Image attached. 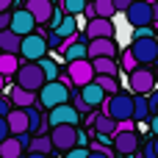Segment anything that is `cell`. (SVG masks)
Listing matches in <instances>:
<instances>
[{
	"mask_svg": "<svg viewBox=\"0 0 158 158\" xmlns=\"http://www.w3.org/2000/svg\"><path fill=\"white\" fill-rule=\"evenodd\" d=\"M36 94H39V103L44 108H53L58 103H69V81H67V75L64 78L58 75L56 81H44L36 89Z\"/></svg>",
	"mask_w": 158,
	"mask_h": 158,
	"instance_id": "1",
	"label": "cell"
},
{
	"mask_svg": "<svg viewBox=\"0 0 158 158\" xmlns=\"http://www.w3.org/2000/svg\"><path fill=\"white\" fill-rule=\"evenodd\" d=\"M47 139H50L53 150H61V153H67V150H69V147H75V144H86V139H83V133L78 131V125H69V122L50 125Z\"/></svg>",
	"mask_w": 158,
	"mask_h": 158,
	"instance_id": "2",
	"label": "cell"
},
{
	"mask_svg": "<svg viewBox=\"0 0 158 158\" xmlns=\"http://www.w3.org/2000/svg\"><path fill=\"white\" fill-rule=\"evenodd\" d=\"M103 114H108L111 119H131V114H133V94H125V92H114V94H106V100H103Z\"/></svg>",
	"mask_w": 158,
	"mask_h": 158,
	"instance_id": "3",
	"label": "cell"
},
{
	"mask_svg": "<svg viewBox=\"0 0 158 158\" xmlns=\"http://www.w3.org/2000/svg\"><path fill=\"white\" fill-rule=\"evenodd\" d=\"M47 39L39 33V31H31V33H25V36H19V56L25 58V61H39L42 56H47Z\"/></svg>",
	"mask_w": 158,
	"mask_h": 158,
	"instance_id": "4",
	"label": "cell"
},
{
	"mask_svg": "<svg viewBox=\"0 0 158 158\" xmlns=\"http://www.w3.org/2000/svg\"><path fill=\"white\" fill-rule=\"evenodd\" d=\"M131 56L136 58V64L150 67V64L158 58V42H156V36H136L133 44H131Z\"/></svg>",
	"mask_w": 158,
	"mask_h": 158,
	"instance_id": "5",
	"label": "cell"
},
{
	"mask_svg": "<svg viewBox=\"0 0 158 158\" xmlns=\"http://www.w3.org/2000/svg\"><path fill=\"white\" fill-rule=\"evenodd\" d=\"M125 17H128V22L133 28L136 25H150L156 19V3H150V0H131L128 8H125Z\"/></svg>",
	"mask_w": 158,
	"mask_h": 158,
	"instance_id": "6",
	"label": "cell"
},
{
	"mask_svg": "<svg viewBox=\"0 0 158 158\" xmlns=\"http://www.w3.org/2000/svg\"><path fill=\"white\" fill-rule=\"evenodd\" d=\"M14 75H17V86L31 89V92H36V89L44 83V75H42V69H39L36 61H25V64H19V67L14 69Z\"/></svg>",
	"mask_w": 158,
	"mask_h": 158,
	"instance_id": "7",
	"label": "cell"
},
{
	"mask_svg": "<svg viewBox=\"0 0 158 158\" xmlns=\"http://www.w3.org/2000/svg\"><path fill=\"white\" fill-rule=\"evenodd\" d=\"M67 81L69 83H75V86H83V83H89L92 78H94V67H92V61L89 58H75V61H67Z\"/></svg>",
	"mask_w": 158,
	"mask_h": 158,
	"instance_id": "8",
	"label": "cell"
},
{
	"mask_svg": "<svg viewBox=\"0 0 158 158\" xmlns=\"http://www.w3.org/2000/svg\"><path fill=\"white\" fill-rule=\"evenodd\" d=\"M111 144H114V150H117L119 156H131V153L139 150L142 136H139L133 128H128V131H114V133H111Z\"/></svg>",
	"mask_w": 158,
	"mask_h": 158,
	"instance_id": "9",
	"label": "cell"
},
{
	"mask_svg": "<svg viewBox=\"0 0 158 158\" xmlns=\"http://www.w3.org/2000/svg\"><path fill=\"white\" fill-rule=\"evenodd\" d=\"M156 89V75H153V69H147V67H133L131 69V92L133 94H147V92H153Z\"/></svg>",
	"mask_w": 158,
	"mask_h": 158,
	"instance_id": "10",
	"label": "cell"
},
{
	"mask_svg": "<svg viewBox=\"0 0 158 158\" xmlns=\"http://www.w3.org/2000/svg\"><path fill=\"white\" fill-rule=\"evenodd\" d=\"M8 28H11L14 33L25 36V33L36 31L39 25H36V19L31 17V11H28V8H17V11H11V17H8Z\"/></svg>",
	"mask_w": 158,
	"mask_h": 158,
	"instance_id": "11",
	"label": "cell"
},
{
	"mask_svg": "<svg viewBox=\"0 0 158 158\" xmlns=\"http://www.w3.org/2000/svg\"><path fill=\"white\" fill-rule=\"evenodd\" d=\"M94 56H117V42H114V36H94V39H89V44H86V58H94Z\"/></svg>",
	"mask_w": 158,
	"mask_h": 158,
	"instance_id": "12",
	"label": "cell"
},
{
	"mask_svg": "<svg viewBox=\"0 0 158 158\" xmlns=\"http://www.w3.org/2000/svg\"><path fill=\"white\" fill-rule=\"evenodd\" d=\"M94 36H114V22L111 17H92L89 25H86V39H94Z\"/></svg>",
	"mask_w": 158,
	"mask_h": 158,
	"instance_id": "13",
	"label": "cell"
},
{
	"mask_svg": "<svg viewBox=\"0 0 158 158\" xmlns=\"http://www.w3.org/2000/svg\"><path fill=\"white\" fill-rule=\"evenodd\" d=\"M81 100L86 103V108H97V106H103V100H106V92L94 83V81H89V83H83L81 86Z\"/></svg>",
	"mask_w": 158,
	"mask_h": 158,
	"instance_id": "14",
	"label": "cell"
},
{
	"mask_svg": "<svg viewBox=\"0 0 158 158\" xmlns=\"http://www.w3.org/2000/svg\"><path fill=\"white\" fill-rule=\"evenodd\" d=\"M6 125H8V133H11V136L28 131V114H25V108H14V111H8V114H6Z\"/></svg>",
	"mask_w": 158,
	"mask_h": 158,
	"instance_id": "15",
	"label": "cell"
},
{
	"mask_svg": "<svg viewBox=\"0 0 158 158\" xmlns=\"http://www.w3.org/2000/svg\"><path fill=\"white\" fill-rule=\"evenodd\" d=\"M25 8H28L31 17L36 19V25H44L47 17H50V11H53V3H50V0H28Z\"/></svg>",
	"mask_w": 158,
	"mask_h": 158,
	"instance_id": "16",
	"label": "cell"
},
{
	"mask_svg": "<svg viewBox=\"0 0 158 158\" xmlns=\"http://www.w3.org/2000/svg\"><path fill=\"white\" fill-rule=\"evenodd\" d=\"M89 61L94 67V75H117V61L111 56H94Z\"/></svg>",
	"mask_w": 158,
	"mask_h": 158,
	"instance_id": "17",
	"label": "cell"
},
{
	"mask_svg": "<svg viewBox=\"0 0 158 158\" xmlns=\"http://www.w3.org/2000/svg\"><path fill=\"white\" fill-rule=\"evenodd\" d=\"M56 33H58L61 39H72V36L78 33V19H75V14H64L61 22L56 25Z\"/></svg>",
	"mask_w": 158,
	"mask_h": 158,
	"instance_id": "18",
	"label": "cell"
},
{
	"mask_svg": "<svg viewBox=\"0 0 158 158\" xmlns=\"http://www.w3.org/2000/svg\"><path fill=\"white\" fill-rule=\"evenodd\" d=\"M11 103H14L17 108L33 106V103H36V92H31V89H22V86H14V89H11Z\"/></svg>",
	"mask_w": 158,
	"mask_h": 158,
	"instance_id": "19",
	"label": "cell"
},
{
	"mask_svg": "<svg viewBox=\"0 0 158 158\" xmlns=\"http://www.w3.org/2000/svg\"><path fill=\"white\" fill-rule=\"evenodd\" d=\"M0 50L3 53H17L19 50V33H14L11 28L0 31Z\"/></svg>",
	"mask_w": 158,
	"mask_h": 158,
	"instance_id": "20",
	"label": "cell"
},
{
	"mask_svg": "<svg viewBox=\"0 0 158 158\" xmlns=\"http://www.w3.org/2000/svg\"><path fill=\"white\" fill-rule=\"evenodd\" d=\"M17 156H22L19 139H17V136H6V139L0 142V158H17Z\"/></svg>",
	"mask_w": 158,
	"mask_h": 158,
	"instance_id": "21",
	"label": "cell"
},
{
	"mask_svg": "<svg viewBox=\"0 0 158 158\" xmlns=\"http://www.w3.org/2000/svg\"><path fill=\"white\" fill-rule=\"evenodd\" d=\"M64 44V58L67 61H75V58H86V42H61Z\"/></svg>",
	"mask_w": 158,
	"mask_h": 158,
	"instance_id": "22",
	"label": "cell"
},
{
	"mask_svg": "<svg viewBox=\"0 0 158 158\" xmlns=\"http://www.w3.org/2000/svg\"><path fill=\"white\" fill-rule=\"evenodd\" d=\"M131 119H136V122H147L150 119V108H147V97L144 94L133 97V114H131Z\"/></svg>",
	"mask_w": 158,
	"mask_h": 158,
	"instance_id": "23",
	"label": "cell"
},
{
	"mask_svg": "<svg viewBox=\"0 0 158 158\" xmlns=\"http://www.w3.org/2000/svg\"><path fill=\"white\" fill-rule=\"evenodd\" d=\"M25 150H31V153H53V144H50V139H47V133H39V136H31V142H28V147Z\"/></svg>",
	"mask_w": 158,
	"mask_h": 158,
	"instance_id": "24",
	"label": "cell"
},
{
	"mask_svg": "<svg viewBox=\"0 0 158 158\" xmlns=\"http://www.w3.org/2000/svg\"><path fill=\"white\" fill-rule=\"evenodd\" d=\"M36 64H39V69H42L44 81H56V78L61 75V72H58V64H56L53 58H47V56H42V58H39Z\"/></svg>",
	"mask_w": 158,
	"mask_h": 158,
	"instance_id": "25",
	"label": "cell"
},
{
	"mask_svg": "<svg viewBox=\"0 0 158 158\" xmlns=\"http://www.w3.org/2000/svg\"><path fill=\"white\" fill-rule=\"evenodd\" d=\"M17 67H19L17 53H3V56H0V75H3V78L14 75V69H17Z\"/></svg>",
	"mask_w": 158,
	"mask_h": 158,
	"instance_id": "26",
	"label": "cell"
},
{
	"mask_svg": "<svg viewBox=\"0 0 158 158\" xmlns=\"http://www.w3.org/2000/svg\"><path fill=\"white\" fill-rule=\"evenodd\" d=\"M92 81H94V83H97V86H100L106 94H114V92L119 89V83H117V75H94Z\"/></svg>",
	"mask_w": 158,
	"mask_h": 158,
	"instance_id": "27",
	"label": "cell"
},
{
	"mask_svg": "<svg viewBox=\"0 0 158 158\" xmlns=\"http://www.w3.org/2000/svg\"><path fill=\"white\" fill-rule=\"evenodd\" d=\"M94 131L97 133H114L117 131V119H111L108 114H97L94 117Z\"/></svg>",
	"mask_w": 158,
	"mask_h": 158,
	"instance_id": "28",
	"label": "cell"
},
{
	"mask_svg": "<svg viewBox=\"0 0 158 158\" xmlns=\"http://www.w3.org/2000/svg\"><path fill=\"white\" fill-rule=\"evenodd\" d=\"M25 114H28V133H36L39 125H42V114L33 106H25Z\"/></svg>",
	"mask_w": 158,
	"mask_h": 158,
	"instance_id": "29",
	"label": "cell"
},
{
	"mask_svg": "<svg viewBox=\"0 0 158 158\" xmlns=\"http://www.w3.org/2000/svg\"><path fill=\"white\" fill-rule=\"evenodd\" d=\"M92 6H94V17H114L111 0H92Z\"/></svg>",
	"mask_w": 158,
	"mask_h": 158,
	"instance_id": "30",
	"label": "cell"
},
{
	"mask_svg": "<svg viewBox=\"0 0 158 158\" xmlns=\"http://www.w3.org/2000/svg\"><path fill=\"white\" fill-rule=\"evenodd\" d=\"M83 6H86V0H64V14H81L83 11Z\"/></svg>",
	"mask_w": 158,
	"mask_h": 158,
	"instance_id": "31",
	"label": "cell"
},
{
	"mask_svg": "<svg viewBox=\"0 0 158 158\" xmlns=\"http://www.w3.org/2000/svg\"><path fill=\"white\" fill-rule=\"evenodd\" d=\"M139 147H142V144H139ZM142 158H158V150H156V142H153V139L144 142V147H142Z\"/></svg>",
	"mask_w": 158,
	"mask_h": 158,
	"instance_id": "32",
	"label": "cell"
},
{
	"mask_svg": "<svg viewBox=\"0 0 158 158\" xmlns=\"http://www.w3.org/2000/svg\"><path fill=\"white\" fill-rule=\"evenodd\" d=\"M64 158H86V144H75V147H69Z\"/></svg>",
	"mask_w": 158,
	"mask_h": 158,
	"instance_id": "33",
	"label": "cell"
},
{
	"mask_svg": "<svg viewBox=\"0 0 158 158\" xmlns=\"http://www.w3.org/2000/svg\"><path fill=\"white\" fill-rule=\"evenodd\" d=\"M86 158H111V153L97 147V144H92V150H86Z\"/></svg>",
	"mask_w": 158,
	"mask_h": 158,
	"instance_id": "34",
	"label": "cell"
},
{
	"mask_svg": "<svg viewBox=\"0 0 158 158\" xmlns=\"http://www.w3.org/2000/svg\"><path fill=\"white\" fill-rule=\"evenodd\" d=\"M147 94H150V92H147ZM147 108H150V117L158 111V94H150V97H147Z\"/></svg>",
	"mask_w": 158,
	"mask_h": 158,
	"instance_id": "35",
	"label": "cell"
},
{
	"mask_svg": "<svg viewBox=\"0 0 158 158\" xmlns=\"http://www.w3.org/2000/svg\"><path fill=\"white\" fill-rule=\"evenodd\" d=\"M44 39H47V47H58V44H61V42H64V39H61V36H58V33H56V31H53V33H50V36H44Z\"/></svg>",
	"mask_w": 158,
	"mask_h": 158,
	"instance_id": "36",
	"label": "cell"
},
{
	"mask_svg": "<svg viewBox=\"0 0 158 158\" xmlns=\"http://www.w3.org/2000/svg\"><path fill=\"white\" fill-rule=\"evenodd\" d=\"M122 64H125V69H128V72H131V69L136 67V58L131 56V50H125V58H122Z\"/></svg>",
	"mask_w": 158,
	"mask_h": 158,
	"instance_id": "37",
	"label": "cell"
},
{
	"mask_svg": "<svg viewBox=\"0 0 158 158\" xmlns=\"http://www.w3.org/2000/svg\"><path fill=\"white\" fill-rule=\"evenodd\" d=\"M136 36H153V28H147V25H136V33H133V39Z\"/></svg>",
	"mask_w": 158,
	"mask_h": 158,
	"instance_id": "38",
	"label": "cell"
},
{
	"mask_svg": "<svg viewBox=\"0 0 158 158\" xmlns=\"http://www.w3.org/2000/svg\"><path fill=\"white\" fill-rule=\"evenodd\" d=\"M11 111V100H6V97H0V117H6Z\"/></svg>",
	"mask_w": 158,
	"mask_h": 158,
	"instance_id": "39",
	"label": "cell"
},
{
	"mask_svg": "<svg viewBox=\"0 0 158 158\" xmlns=\"http://www.w3.org/2000/svg\"><path fill=\"white\" fill-rule=\"evenodd\" d=\"M128 3H131V0H111L114 11H125V8H128Z\"/></svg>",
	"mask_w": 158,
	"mask_h": 158,
	"instance_id": "40",
	"label": "cell"
},
{
	"mask_svg": "<svg viewBox=\"0 0 158 158\" xmlns=\"http://www.w3.org/2000/svg\"><path fill=\"white\" fill-rule=\"evenodd\" d=\"M8 17H11V8H8V11H0V31L8 28Z\"/></svg>",
	"mask_w": 158,
	"mask_h": 158,
	"instance_id": "41",
	"label": "cell"
},
{
	"mask_svg": "<svg viewBox=\"0 0 158 158\" xmlns=\"http://www.w3.org/2000/svg\"><path fill=\"white\" fill-rule=\"evenodd\" d=\"M6 136H11V133H8V125H6V117H0V142H3Z\"/></svg>",
	"mask_w": 158,
	"mask_h": 158,
	"instance_id": "42",
	"label": "cell"
},
{
	"mask_svg": "<svg viewBox=\"0 0 158 158\" xmlns=\"http://www.w3.org/2000/svg\"><path fill=\"white\" fill-rule=\"evenodd\" d=\"M75 111H89V108H86V103L81 100V94H75Z\"/></svg>",
	"mask_w": 158,
	"mask_h": 158,
	"instance_id": "43",
	"label": "cell"
},
{
	"mask_svg": "<svg viewBox=\"0 0 158 158\" xmlns=\"http://www.w3.org/2000/svg\"><path fill=\"white\" fill-rule=\"evenodd\" d=\"M83 14H86V17H89V19H92V17H94V6H92V3H89V0H86V6H83Z\"/></svg>",
	"mask_w": 158,
	"mask_h": 158,
	"instance_id": "44",
	"label": "cell"
},
{
	"mask_svg": "<svg viewBox=\"0 0 158 158\" xmlns=\"http://www.w3.org/2000/svg\"><path fill=\"white\" fill-rule=\"evenodd\" d=\"M14 6V0H0V11H8Z\"/></svg>",
	"mask_w": 158,
	"mask_h": 158,
	"instance_id": "45",
	"label": "cell"
},
{
	"mask_svg": "<svg viewBox=\"0 0 158 158\" xmlns=\"http://www.w3.org/2000/svg\"><path fill=\"white\" fill-rule=\"evenodd\" d=\"M25 158H50V156H47V153H31V150H28V156H25Z\"/></svg>",
	"mask_w": 158,
	"mask_h": 158,
	"instance_id": "46",
	"label": "cell"
},
{
	"mask_svg": "<svg viewBox=\"0 0 158 158\" xmlns=\"http://www.w3.org/2000/svg\"><path fill=\"white\" fill-rule=\"evenodd\" d=\"M3 86H6V78H3V75H0V92H3Z\"/></svg>",
	"mask_w": 158,
	"mask_h": 158,
	"instance_id": "47",
	"label": "cell"
},
{
	"mask_svg": "<svg viewBox=\"0 0 158 158\" xmlns=\"http://www.w3.org/2000/svg\"><path fill=\"white\" fill-rule=\"evenodd\" d=\"M131 156H133V158H142V153H139V150H136V153H131Z\"/></svg>",
	"mask_w": 158,
	"mask_h": 158,
	"instance_id": "48",
	"label": "cell"
}]
</instances>
